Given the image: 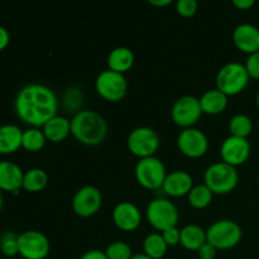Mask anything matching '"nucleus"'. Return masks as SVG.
Here are the masks:
<instances>
[{
	"instance_id": "18",
	"label": "nucleus",
	"mask_w": 259,
	"mask_h": 259,
	"mask_svg": "<svg viewBox=\"0 0 259 259\" xmlns=\"http://www.w3.org/2000/svg\"><path fill=\"white\" fill-rule=\"evenodd\" d=\"M24 172L17 163L10 161H0V190L18 194L23 187Z\"/></svg>"
},
{
	"instance_id": "23",
	"label": "nucleus",
	"mask_w": 259,
	"mask_h": 259,
	"mask_svg": "<svg viewBox=\"0 0 259 259\" xmlns=\"http://www.w3.org/2000/svg\"><path fill=\"white\" fill-rule=\"evenodd\" d=\"M181 245L189 250H197L207 243L206 230L196 224L185 225L181 229Z\"/></svg>"
},
{
	"instance_id": "38",
	"label": "nucleus",
	"mask_w": 259,
	"mask_h": 259,
	"mask_svg": "<svg viewBox=\"0 0 259 259\" xmlns=\"http://www.w3.org/2000/svg\"><path fill=\"white\" fill-rule=\"evenodd\" d=\"M148 3L154 7H167L171 4V0H148Z\"/></svg>"
},
{
	"instance_id": "28",
	"label": "nucleus",
	"mask_w": 259,
	"mask_h": 259,
	"mask_svg": "<svg viewBox=\"0 0 259 259\" xmlns=\"http://www.w3.org/2000/svg\"><path fill=\"white\" fill-rule=\"evenodd\" d=\"M230 136L248 138L253 131V121L247 114H235L229 120Z\"/></svg>"
},
{
	"instance_id": "12",
	"label": "nucleus",
	"mask_w": 259,
	"mask_h": 259,
	"mask_svg": "<svg viewBox=\"0 0 259 259\" xmlns=\"http://www.w3.org/2000/svg\"><path fill=\"white\" fill-rule=\"evenodd\" d=\"M103 205V195L95 186H82L72 197V210L81 218H90L100 210Z\"/></svg>"
},
{
	"instance_id": "32",
	"label": "nucleus",
	"mask_w": 259,
	"mask_h": 259,
	"mask_svg": "<svg viewBox=\"0 0 259 259\" xmlns=\"http://www.w3.org/2000/svg\"><path fill=\"white\" fill-rule=\"evenodd\" d=\"M161 234L168 247H175V245L180 244V242H181V230L177 227L168 228V229L163 230Z\"/></svg>"
},
{
	"instance_id": "17",
	"label": "nucleus",
	"mask_w": 259,
	"mask_h": 259,
	"mask_svg": "<svg viewBox=\"0 0 259 259\" xmlns=\"http://www.w3.org/2000/svg\"><path fill=\"white\" fill-rule=\"evenodd\" d=\"M192 187H194V180L191 175L182 169H177L171 174H167L162 190L171 197H181L189 195Z\"/></svg>"
},
{
	"instance_id": "7",
	"label": "nucleus",
	"mask_w": 259,
	"mask_h": 259,
	"mask_svg": "<svg viewBox=\"0 0 259 259\" xmlns=\"http://www.w3.org/2000/svg\"><path fill=\"white\" fill-rule=\"evenodd\" d=\"M134 174L138 184L147 190L162 189L167 177L166 166L156 156L139 159L134 168Z\"/></svg>"
},
{
	"instance_id": "34",
	"label": "nucleus",
	"mask_w": 259,
	"mask_h": 259,
	"mask_svg": "<svg viewBox=\"0 0 259 259\" xmlns=\"http://www.w3.org/2000/svg\"><path fill=\"white\" fill-rule=\"evenodd\" d=\"M218 249L211 245L210 243H205L199 250H197V255H199L200 259H214L217 257Z\"/></svg>"
},
{
	"instance_id": "6",
	"label": "nucleus",
	"mask_w": 259,
	"mask_h": 259,
	"mask_svg": "<svg viewBox=\"0 0 259 259\" xmlns=\"http://www.w3.org/2000/svg\"><path fill=\"white\" fill-rule=\"evenodd\" d=\"M146 217L149 224L158 232L177 227L180 220V212L176 205L168 199L158 197L149 201L146 209Z\"/></svg>"
},
{
	"instance_id": "16",
	"label": "nucleus",
	"mask_w": 259,
	"mask_h": 259,
	"mask_svg": "<svg viewBox=\"0 0 259 259\" xmlns=\"http://www.w3.org/2000/svg\"><path fill=\"white\" fill-rule=\"evenodd\" d=\"M233 42L238 50L252 55L259 51V28L250 23H242L233 30Z\"/></svg>"
},
{
	"instance_id": "20",
	"label": "nucleus",
	"mask_w": 259,
	"mask_h": 259,
	"mask_svg": "<svg viewBox=\"0 0 259 259\" xmlns=\"http://www.w3.org/2000/svg\"><path fill=\"white\" fill-rule=\"evenodd\" d=\"M42 131L47 141L58 143L65 141L71 133V120L63 115H56L42 126Z\"/></svg>"
},
{
	"instance_id": "33",
	"label": "nucleus",
	"mask_w": 259,
	"mask_h": 259,
	"mask_svg": "<svg viewBox=\"0 0 259 259\" xmlns=\"http://www.w3.org/2000/svg\"><path fill=\"white\" fill-rule=\"evenodd\" d=\"M245 68H247L250 77L258 78L259 80V51L252 53V55H248Z\"/></svg>"
},
{
	"instance_id": "21",
	"label": "nucleus",
	"mask_w": 259,
	"mask_h": 259,
	"mask_svg": "<svg viewBox=\"0 0 259 259\" xmlns=\"http://www.w3.org/2000/svg\"><path fill=\"white\" fill-rule=\"evenodd\" d=\"M199 100L202 113L209 114V115L223 113L228 106V96L217 88L205 91Z\"/></svg>"
},
{
	"instance_id": "26",
	"label": "nucleus",
	"mask_w": 259,
	"mask_h": 259,
	"mask_svg": "<svg viewBox=\"0 0 259 259\" xmlns=\"http://www.w3.org/2000/svg\"><path fill=\"white\" fill-rule=\"evenodd\" d=\"M212 196L214 194L211 192V190L206 185L202 184L195 185L187 195V199H189V204L195 209H205L211 204Z\"/></svg>"
},
{
	"instance_id": "24",
	"label": "nucleus",
	"mask_w": 259,
	"mask_h": 259,
	"mask_svg": "<svg viewBox=\"0 0 259 259\" xmlns=\"http://www.w3.org/2000/svg\"><path fill=\"white\" fill-rule=\"evenodd\" d=\"M48 184V175L45 169L38 168H30L24 172V177H23V187L25 191L28 192H39L47 186Z\"/></svg>"
},
{
	"instance_id": "35",
	"label": "nucleus",
	"mask_w": 259,
	"mask_h": 259,
	"mask_svg": "<svg viewBox=\"0 0 259 259\" xmlns=\"http://www.w3.org/2000/svg\"><path fill=\"white\" fill-rule=\"evenodd\" d=\"M80 259H108V257H106L105 252H103V250L91 249L83 253Z\"/></svg>"
},
{
	"instance_id": "13",
	"label": "nucleus",
	"mask_w": 259,
	"mask_h": 259,
	"mask_svg": "<svg viewBox=\"0 0 259 259\" xmlns=\"http://www.w3.org/2000/svg\"><path fill=\"white\" fill-rule=\"evenodd\" d=\"M177 147L182 154L190 158H200L209 149L206 134L197 128L184 129L177 137Z\"/></svg>"
},
{
	"instance_id": "2",
	"label": "nucleus",
	"mask_w": 259,
	"mask_h": 259,
	"mask_svg": "<svg viewBox=\"0 0 259 259\" xmlns=\"http://www.w3.org/2000/svg\"><path fill=\"white\" fill-rule=\"evenodd\" d=\"M71 134L85 146H99L108 136V123L98 111L83 109L71 119Z\"/></svg>"
},
{
	"instance_id": "37",
	"label": "nucleus",
	"mask_w": 259,
	"mask_h": 259,
	"mask_svg": "<svg viewBox=\"0 0 259 259\" xmlns=\"http://www.w3.org/2000/svg\"><path fill=\"white\" fill-rule=\"evenodd\" d=\"M254 4H255L254 0H234V2H233V5L237 7L238 9L240 10L249 9V8H252Z\"/></svg>"
},
{
	"instance_id": "27",
	"label": "nucleus",
	"mask_w": 259,
	"mask_h": 259,
	"mask_svg": "<svg viewBox=\"0 0 259 259\" xmlns=\"http://www.w3.org/2000/svg\"><path fill=\"white\" fill-rule=\"evenodd\" d=\"M47 138L40 128H28L23 132L22 148L28 152H39L45 147Z\"/></svg>"
},
{
	"instance_id": "1",
	"label": "nucleus",
	"mask_w": 259,
	"mask_h": 259,
	"mask_svg": "<svg viewBox=\"0 0 259 259\" xmlns=\"http://www.w3.org/2000/svg\"><path fill=\"white\" fill-rule=\"evenodd\" d=\"M18 118L30 128H42L57 115L58 99L55 91L42 83H29L18 91L14 100Z\"/></svg>"
},
{
	"instance_id": "3",
	"label": "nucleus",
	"mask_w": 259,
	"mask_h": 259,
	"mask_svg": "<svg viewBox=\"0 0 259 259\" xmlns=\"http://www.w3.org/2000/svg\"><path fill=\"white\" fill-rule=\"evenodd\" d=\"M239 181L237 167L225 162H215L210 164L204 175V182L212 194L225 195L232 192Z\"/></svg>"
},
{
	"instance_id": "19",
	"label": "nucleus",
	"mask_w": 259,
	"mask_h": 259,
	"mask_svg": "<svg viewBox=\"0 0 259 259\" xmlns=\"http://www.w3.org/2000/svg\"><path fill=\"white\" fill-rule=\"evenodd\" d=\"M23 131L15 124L0 125V154H12L22 148Z\"/></svg>"
},
{
	"instance_id": "39",
	"label": "nucleus",
	"mask_w": 259,
	"mask_h": 259,
	"mask_svg": "<svg viewBox=\"0 0 259 259\" xmlns=\"http://www.w3.org/2000/svg\"><path fill=\"white\" fill-rule=\"evenodd\" d=\"M131 259H152L151 257H148L147 254H144V253H139V254H133L132 255Z\"/></svg>"
},
{
	"instance_id": "4",
	"label": "nucleus",
	"mask_w": 259,
	"mask_h": 259,
	"mask_svg": "<svg viewBox=\"0 0 259 259\" xmlns=\"http://www.w3.org/2000/svg\"><path fill=\"white\" fill-rule=\"evenodd\" d=\"M249 73L245 65L233 61L225 63L217 73V89L227 96H234L242 93L249 82Z\"/></svg>"
},
{
	"instance_id": "22",
	"label": "nucleus",
	"mask_w": 259,
	"mask_h": 259,
	"mask_svg": "<svg viewBox=\"0 0 259 259\" xmlns=\"http://www.w3.org/2000/svg\"><path fill=\"white\" fill-rule=\"evenodd\" d=\"M134 61H136V57H134L133 51L129 47L119 46L109 53L108 67L109 70H113L115 72L125 73L133 67Z\"/></svg>"
},
{
	"instance_id": "9",
	"label": "nucleus",
	"mask_w": 259,
	"mask_h": 259,
	"mask_svg": "<svg viewBox=\"0 0 259 259\" xmlns=\"http://www.w3.org/2000/svg\"><path fill=\"white\" fill-rule=\"evenodd\" d=\"M96 93L105 100L116 103L124 99L128 91V81L124 73L115 72L113 70H104L95 80Z\"/></svg>"
},
{
	"instance_id": "31",
	"label": "nucleus",
	"mask_w": 259,
	"mask_h": 259,
	"mask_svg": "<svg viewBox=\"0 0 259 259\" xmlns=\"http://www.w3.org/2000/svg\"><path fill=\"white\" fill-rule=\"evenodd\" d=\"M199 8V3L196 0H177L176 10L181 17L190 18L194 17Z\"/></svg>"
},
{
	"instance_id": "10",
	"label": "nucleus",
	"mask_w": 259,
	"mask_h": 259,
	"mask_svg": "<svg viewBox=\"0 0 259 259\" xmlns=\"http://www.w3.org/2000/svg\"><path fill=\"white\" fill-rule=\"evenodd\" d=\"M200 100L192 95H184L177 99L171 109V118L181 128H192L202 115Z\"/></svg>"
},
{
	"instance_id": "40",
	"label": "nucleus",
	"mask_w": 259,
	"mask_h": 259,
	"mask_svg": "<svg viewBox=\"0 0 259 259\" xmlns=\"http://www.w3.org/2000/svg\"><path fill=\"white\" fill-rule=\"evenodd\" d=\"M3 205H4V199H3L2 190H0V211H2V209H3Z\"/></svg>"
},
{
	"instance_id": "30",
	"label": "nucleus",
	"mask_w": 259,
	"mask_h": 259,
	"mask_svg": "<svg viewBox=\"0 0 259 259\" xmlns=\"http://www.w3.org/2000/svg\"><path fill=\"white\" fill-rule=\"evenodd\" d=\"M0 250L7 257H15L19 254L18 247V235L13 232L3 233L0 237Z\"/></svg>"
},
{
	"instance_id": "15",
	"label": "nucleus",
	"mask_w": 259,
	"mask_h": 259,
	"mask_svg": "<svg viewBox=\"0 0 259 259\" xmlns=\"http://www.w3.org/2000/svg\"><path fill=\"white\" fill-rule=\"evenodd\" d=\"M113 222L123 232H133L141 225L142 212L133 202L121 201L114 207Z\"/></svg>"
},
{
	"instance_id": "5",
	"label": "nucleus",
	"mask_w": 259,
	"mask_h": 259,
	"mask_svg": "<svg viewBox=\"0 0 259 259\" xmlns=\"http://www.w3.org/2000/svg\"><path fill=\"white\" fill-rule=\"evenodd\" d=\"M207 243L217 249H232L240 243L243 230L237 222L230 219H222L214 222L206 230Z\"/></svg>"
},
{
	"instance_id": "29",
	"label": "nucleus",
	"mask_w": 259,
	"mask_h": 259,
	"mask_svg": "<svg viewBox=\"0 0 259 259\" xmlns=\"http://www.w3.org/2000/svg\"><path fill=\"white\" fill-rule=\"evenodd\" d=\"M105 254L108 259H131L133 252L128 243L116 240L106 247Z\"/></svg>"
},
{
	"instance_id": "8",
	"label": "nucleus",
	"mask_w": 259,
	"mask_h": 259,
	"mask_svg": "<svg viewBox=\"0 0 259 259\" xmlns=\"http://www.w3.org/2000/svg\"><path fill=\"white\" fill-rule=\"evenodd\" d=\"M161 138L154 129L149 126H138L129 133L126 146L131 153L141 158H147L158 151Z\"/></svg>"
},
{
	"instance_id": "14",
	"label": "nucleus",
	"mask_w": 259,
	"mask_h": 259,
	"mask_svg": "<svg viewBox=\"0 0 259 259\" xmlns=\"http://www.w3.org/2000/svg\"><path fill=\"white\" fill-rule=\"evenodd\" d=\"M220 156L223 162L230 166H240L250 156V143L247 138L229 136L220 146Z\"/></svg>"
},
{
	"instance_id": "25",
	"label": "nucleus",
	"mask_w": 259,
	"mask_h": 259,
	"mask_svg": "<svg viewBox=\"0 0 259 259\" xmlns=\"http://www.w3.org/2000/svg\"><path fill=\"white\" fill-rule=\"evenodd\" d=\"M168 245L164 242L161 233H151L143 240L144 254L152 259H162L166 255Z\"/></svg>"
},
{
	"instance_id": "41",
	"label": "nucleus",
	"mask_w": 259,
	"mask_h": 259,
	"mask_svg": "<svg viewBox=\"0 0 259 259\" xmlns=\"http://www.w3.org/2000/svg\"><path fill=\"white\" fill-rule=\"evenodd\" d=\"M255 101H257V105H258V108H259V91H258V94H257V98H255Z\"/></svg>"
},
{
	"instance_id": "36",
	"label": "nucleus",
	"mask_w": 259,
	"mask_h": 259,
	"mask_svg": "<svg viewBox=\"0 0 259 259\" xmlns=\"http://www.w3.org/2000/svg\"><path fill=\"white\" fill-rule=\"evenodd\" d=\"M10 42V34L8 32V29L3 25H0V52L4 51L8 47Z\"/></svg>"
},
{
	"instance_id": "11",
	"label": "nucleus",
	"mask_w": 259,
	"mask_h": 259,
	"mask_svg": "<svg viewBox=\"0 0 259 259\" xmlns=\"http://www.w3.org/2000/svg\"><path fill=\"white\" fill-rule=\"evenodd\" d=\"M19 255L24 259H45L50 254L51 243L47 235L38 230H27L18 235Z\"/></svg>"
}]
</instances>
